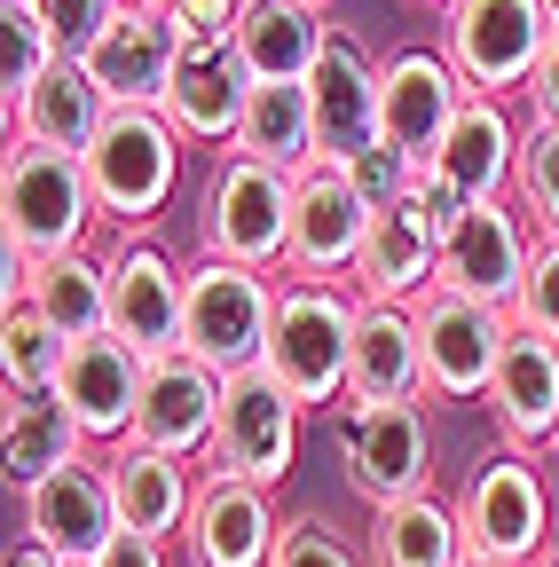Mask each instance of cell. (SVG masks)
I'll return each mask as SVG.
<instances>
[{
	"instance_id": "1",
	"label": "cell",
	"mask_w": 559,
	"mask_h": 567,
	"mask_svg": "<svg viewBox=\"0 0 559 567\" xmlns=\"http://www.w3.org/2000/svg\"><path fill=\"white\" fill-rule=\"evenodd\" d=\"M355 323L363 300L355 284H284L276 276V323L260 371L284 386L300 410H346V371H355Z\"/></svg>"
},
{
	"instance_id": "2",
	"label": "cell",
	"mask_w": 559,
	"mask_h": 567,
	"mask_svg": "<svg viewBox=\"0 0 559 567\" xmlns=\"http://www.w3.org/2000/svg\"><path fill=\"white\" fill-rule=\"evenodd\" d=\"M95 221H103V205H95V182L80 158L9 142V158H0V252L48 268L63 252H87Z\"/></svg>"
},
{
	"instance_id": "3",
	"label": "cell",
	"mask_w": 559,
	"mask_h": 567,
	"mask_svg": "<svg viewBox=\"0 0 559 567\" xmlns=\"http://www.w3.org/2000/svg\"><path fill=\"white\" fill-rule=\"evenodd\" d=\"M292 174H276L260 158L221 151L214 174H205L197 197V252L260 268V276H284V245H292Z\"/></svg>"
},
{
	"instance_id": "4",
	"label": "cell",
	"mask_w": 559,
	"mask_h": 567,
	"mask_svg": "<svg viewBox=\"0 0 559 567\" xmlns=\"http://www.w3.org/2000/svg\"><path fill=\"white\" fill-rule=\"evenodd\" d=\"M80 166L95 182L103 221H118L126 237H151V221L182 189V134H174L166 111H111Z\"/></svg>"
},
{
	"instance_id": "5",
	"label": "cell",
	"mask_w": 559,
	"mask_h": 567,
	"mask_svg": "<svg viewBox=\"0 0 559 567\" xmlns=\"http://www.w3.org/2000/svg\"><path fill=\"white\" fill-rule=\"evenodd\" d=\"M268 323H276V276L237 268V260H214V252H197V260H189L182 354H197V363H205V371H221V379L260 371Z\"/></svg>"
},
{
	"instance_id": "6",
	"label": "cell",
	"mask_w": 559,
	"mask_h": 567,
	"mask_svg": "<svg viewBox=\"0 0 559 567\" xmlns=\"http://www.w3.org/2000/svg\"><path fill=\"white\" fill-rule=\"evenodd\" d=\"M551 32L559 24L544 17V0H449L442 9V55L465 95H528Z\"/></svg>"
},
{
	"instance_id": "7",
	"label": "cell",
	"mask_w": 559,
	"mask_h": 567,
	"mask_svg": "<svg viewBox=\"0 0 559 567\" xmlns=\"http://www.w3.org/2000/svg\"><path fill=\"white\" fill-rule=\"evenodd\" d=\"M457 528H465V559L528 567L551 544V488H544L536 457H520V450L480 457L457 488Z\"/></svg>"
},
{
	"instance_id": "8",
	"label": "cell",
	"mask_w": 559,
	"mask_h": 567,
	"mask_svg": "<svg viewBox=\"0 0 559 567\" xmlns=\"http://www.w3.org/2000/svg\"><path fill=\"white\" fill-rule=\"evenodd\" d=\"M417 347H426V394L434 402H488L513 347V316L480 308L465 292H426L417 300Z\"/></svg>"
},
{
	"instance_id": "9",
	"label": "cell",
	"mask_w": 559,
	"mask_h": 567,
	"mask_svg": "<svg viewBox=\"0 0 559 567\" xmlns=\"http://www.w3.org/2000/svg\"><path fill=\"white\" fill-rule=\"evenodd\" d=\"M300 402L276 386L268 371H237L221 379V425H214V465L252 481V488H284L292 481V457H300Z\"/></svg>"
},
{
	"instance_id": "10",
	"label": "cell",
	"mask_w": 559,
	"mask_h": 567,
	"mask_svg": "<svg viewBox=\"0 0 559 567\" xmlns=\"http://www.w3.org/2000/svg\"><path fill=\"white\" fill-rule=\"evenodd\" d=\"M379 213L355 197L346 166H308L292 189V245H284V284H355L363 237Z\"/></svg>"
},
{
	"instance_id": "11",
	"label": "cell",
	"mask_w": 559,
	"mask_h": 567,
	"mask_svg": "<svg viewBox=\"0 0 559 567\" xmlns=\"http://www.w3.org/2000/svg\"><path fill=\"white\" fill-rule=\"evenodd\" d=\"M308 103H315V166H355L386 142V63H371L355 32H331Z\"/></svg>"
},
{
	"instance_id": "12",
	"label": "cell",
	"mask_w": 559,
	"mask_h": 567,
	"mask_svg": "<svg viewBox=\"0 0 559 567\" xmlns=\"http://www.w3.org/2000/svg\"><path fill=\"white\" fill-rule=\"evenodd\" d=\"M182 55H189L182 17L166 9V0H151V9H118L111 32L80 63H87V80L111 95V111H158L166 87H174V71H182Z\"/></svg>"
},
{
	"instance_id": "13",
	"label": "cell",
	"mask_w": 559,
	"mask_h": 567,
	"mask_svg": "<svg viewBox=\"0 0 559 567\" xmlns=\"http://www.w3.org/2000/svg\"><path fill=\"white\" fill-rule=\"evenodd\" d=\"M346 481L371 513L426 496L434 481V425L426 402H379V410H346Z\"/></svg>"
},
{
	"instance_id": "14",
	"label": "cell",
	"mask_w": 559,
	"mask_h": 567,
	"mask_svg": "<svg viewBox=\"0 0 559 567\" xmlns=\"http://www.w3.org/2000/svg\"><path fill=\"white\" fill-rule=\"evenodd\" d=\"M528 260H536V221L513 205H473L465 229L442 245V284L434 292H465L480 308H520V284H528Z\"/></svg>"
},
{
	"instance_id": "15",
	"label": "cell",
	"mask_w": 559,
	"mask_h": 567,
	"mask_svg": "<svg viewBox=\"0 0 559 567\" xmlns=\"http://www.w3.org/2000/svg\"><path fill=\"white\" fill-rule=\"evenodd\" d=\"M182 308H189V268L158 252V237H118L111 252V339H126L143 363L182 354Z\"/></svg>"
},
{
	"instance_id": "16",
	"label": "cell",
	"mask_w": 559,
	"mask_h": 567,
	"mask_svg": "<svg viewBox=\"0 0 559 567\" xmlns=\"http://www.w3.org/2000/svg\"><path fill=\"white\" fill-rule=\"evenodd\" d=\"M118 536V505H111V473L95 457L48 473L32 496H24V544L48 551L55 567H95Z\"/></svg>"
},
{
	"instance_id": "17",
	"label": "cell",
	"mask_w": 559,
	"mask_h": 567,
	"mask_svg": "<svg viewBox=\"0 0 559 567\" xmlns=\"http://www.w3.org/2000/svg\"><path fill=\"white\" fill-rule=\"evenodd\" d=\"M276 536H284V513H276V496L205 465L197 481V505H189V528H182V551L189 567H268L276 559Z\"/></svg>"
},
{
	"instance_id": "18",
	"label": "cell",
	"mask_w": 559,
	"mask_h": 567,
	"mask_svg": "<svg viewBox=\"0 0 559 567\" xmlns=\"http://www.w3.org/2000/svg\"><path fill=\"white\" fill-rule=\"evenodd\" d=\"M214 425H221V371H205L197 354H158L143 363V410H134V450L158 457H214Z\"/></svg>"
},
{
	"instance_id": "19",
	"label": "cell",
	"mask_w": 559,
	"mask_h": 567,
	"mask_svg": "<svg viewBox=\"0 0 559 567\" xmlns=\"http://www.w3.org/2000/svg\"><path fill=\"white\" fill-rule=\"evenodd\" d=\"M465 111V80L449 71L442 48H402L386 55V142L410 158V166H434L442 142Z\"/></svg>"
},
{
	"instance_id": "20",
	"label": "cell",
	"mask_w": 559,
	"mask_h": 567,
	"mask_svg": "<svg viewBox=\"0 0 559 567\" xmlns=\"http://www.w3.org/2000/svg\"><path fill=\"white\" fill-rule=\"evenodd\" d=\"M245 103H252V71L237 63L229 40H189L174 87H166V118L182 142H205V151H229L237 126H245Z\"/></svg>"
},
{
	"instance_id": "21",
	"label": "cell",
	"mask_w": 559,
	"mask_h": 567,
	"mask_svg": "<svg viewBox=\"0 0 559 567\" xmlns=\"http://www.w3.org/2000/svg\"><path fill=\"white\" fill-rule=\"evenodd\" d=\"M229 48L252 71V87H308L315 63H323V48H331L323 0H245Z\"/></svg>"
},
{
	"instance_id": "22",
	"label": "cell",
	"mask_w": 559,
	"mask_h": 567,
	"mask_svg": "<svg viewBox=\"0 0 559 567\" xmlns=\"http://www.w3.org/2000/svg\"><path fill=\"white\" fill-rule=\"evenodd\" d=\"M55 394H63V410L80 417V434L87 442H126L134 434V410H143V354H134L126 339H80L72 347V363H63V379H55Z\"/></svg>"
},
{
	"instance_id": "23",
	"label": "cell",
	"mask_w": 559,
	"mask_h": 567,
	"mask_svg": "<svg viewBox=\"0 0 559 567\" xmlns=\"http://www.w3.org/2000/svg\"><path fill=\"white\" fill-rule=\"evenodd\" d=\"M488 417H497V442L520 450V457H551L559 442V347L520 331L513 323V347H505V371L488 386Z\"/></svg>"
},
{
	"instance_id": "24",
	"label": "cell",
	"mask_w": 559,
	"mask_h": 567,
	"mask_svg": "<svg viewBox=\"0 0 559 567\" xmlns=\"http://www.w3.org/2000/svg\"><path fill=\"white\" fill-rule=\"evenodd\" d=\"M434 174L457 182L473 205H513L520 197V126H513L505 95H465Z\"/></svg>"
},
{
	"instance_id": "25",
	"label": "cell",
	"mask_w": 559,
	"mask_h": 567,
	"mask_svg": "<svg viewBox=\"0 0 559 567\" xmlns=\"http://www.w3.org/2000/svg\"><path fill=\"white\" fill-rule=\"evenodd\" d=\"M379 402H426V347H417V308L363 300L346 410H379Z\"/></svg>"
},
{
	"instance_id": "26",
	"label": "cell",
	"mask_w": 559,
	"mask_h": 567,
	"mask_svg": "<svg viewBox=\"0 0 559 567\" xmlns=\"http://www.w3.org/2000/svg\"><path fill=\"white\" fill-rule=\"evenodd\" d=\"M442 284V245L417 221V205H394L371 221L363 260H355V300H386V308H417Z\"/></svg>"
},
{
	"instance_id": "27",
	"label": "cell",
	"mask_w": 559,
	"mask_h": 567,
	"mask_svg": "<svg viewBox=\"0 0 559 567\" xmlns=\"http://www.w3.org/2000/svg\"><path fill=\"white\" fill-rule=\"evenodd\" d=\"M103 473H111L118 528L151 536V544H166V536H182V528H189L197 473H189L182 457H158V450H134V442H118V450L103 457Z\"/></svg>"
},
{
	"instance_id": "28",
	"label": "cell",
	"mask_w": 559,
	"mask_h": 567,
	"mask_svg": "<svg viewBox=\"0 0 559 567\" xmlns=\"http://www.w3.org/2000/svg\"><path fill=\"white\" fill-rule=\"evenodd\" d=\"M103 118H111V95L87 80V63H80V55H63L48 80L9 111L17 142H32V151H63V158H87V151H95V134H103Z\"/></svg>"
},
{
	"instance_id": "29",
	"label": "cell",
	"mask_w": 559,
	"mask_h": 567,
	"mask_svg": "<svg viewBox=\"0 0 559 567\" xmlns=\"http://www.w3.org/2000/svg\"><path fill=\"white\" fill-rule=\"evenodd\" d=\"M0 457H9V488H40L48 473L80 465L87 457V434L80 417L63 410V394H9V417H0Z\"/></svg>"
},
{
	"instance_id": "30",
	"label": "cell",
	"mask_w": 559,
	"mask_h": 567,
	"mask_svg": "<svg viewBox=\"0 0 559 567\" xmlns=\"http://www.w3.org/2000/svg\"><path fill=\"white\" fill-rule=\"evenodd\" d=\"M371 567H465V528L457 505L442 496H402V505L371 513Z\"/></svg>"
},
{
	"instance_id": "31",
	"label": "cell",
	"mask_w": 559,
	"mask_h": 567,
	"mask_svg": "<svg viewBox=\"0 0 559 567\" xmlns=\"http://www.w3.org/2000/svg\"><path fill=\"white\" fill-rule=\"evenodd\" d=\"M237 158H260V166H276V174H308L315 166V103H308V87H252V103H245V126H237V142H229Z\"/></svg>"
},
{
	"instance_id": "32",
	"label": "cell",
	"mask_w": 559,
	"mask_h": 567,
	"mask_svg": "<svg viewBox=\"0 0 559 567\" xmlns=\"http://www.w3.org/2000/svg\"><path fill=\"white\" fill-rule=\"evenodd\" d=\"M63 339H103L111 331V260H95V252H63V260H48V268H32V292H24Z\"/></svg>"
},
{
	"instance_id": "33",
	"label": "cell",
	"mask_w": 559,
	"mask_h": 567,
	"mask_svg": "<svg viewBox=\"0 0 559 567\" xmlns=\"http://www.w3.org/2000/svg\"><path fill=\"white\" fill-rule=\"evenodd\" d=\"M63 363H72V339H63L32 300H17L0 316V379H9V394H55Z\"/></svg>"
},
{
	"instance_id": "34",
	"label": "cell",
	"mask_w": 559,
	"mask_h": 567,
	"mask_svg": "<svg viewBox=\"0 0 559 567\" xmlns=\"http://www.w3.org/2000/svg\"><path fill=\"white\" fill-rule=\"evenodd\" d=\"M520 213L536 221V237H559V126L520 134Z\"/></svg>"
},
{
	"instance_id": "35",
	"label": "cell",
	"mask_w": 559,
	"mask_h": 567,
	"mask_svg": "<svg viewBox=\"0 0 559 567\" xmlns=\"http://www.w3.org/2000/svg\"><path fill=\"white\" fill-rule=\"evenodd\" d=\"M0 24H9V111H17V103H24V95L48 80V71L63 63V55H55L48 24L24 9V0H0Z\"/></svg>"
},
{
	"instance_id": "36",
	"label": "cell",
	"mask_w": 559,
	"mask_h": 567,
	"mask_svg": "<svg viewBox=\"0 0 559 567\" xmlns=\"http://www.w3.org/2000/svg\"><path fill=\"white\" fill-rule=\"evenodd\" d=\"M24 9L48 24V40H55V55H87L103 32H111V17H118V0H24Z\"/></svg>"
},
{
	"instance_id": "37",
	"label": "cell",
	"mask_w": 559,
	"mask_h": 567,
	"mask_svg": "<svg viewBox=\"0 0 559 567\" xmlns=\"http://www.w3.org/2000/svg\"><path fill=\"white\" fill-rule=\"evenodd\" d=\"M268 567H363V559H355V544H346L331 520L292 513L284 536H276V559H268Z\"/></svg>"
},
{
	"instance_id": "38",
	"label": "cell",
	"mask_w": 559,
	"mask_h": 567,
	"mask_svg": "<svg viewBox=\"0 0 559 567\" xmlns=\"http://www.w3.org/2000/svg\"><path fill=\"white\" fill-rule=\"evenodd\" d=\"M417 174H426V166H410V158L394 151V142H379V151H363L355 166H346V182H355V197H363L371 213H394V205H410Z\"/></svg>"
},
{
	"instance_id": "39",
	"label": "cell",
	"mask_w": 559,
	"mask_h": 567,
	"mask_svg": "<svg viewBox=\"0 0 559 567\" xmlns=\"http://www.w3.org/2000/svg\"><path fill=\"white\" fill-rule=\"evenodd\" d=\"M513 323L559 347V237H536V260H528V284H520Z\"/></svg>"
},
{
	"instance_id": "40",
	"label": "cell",
	"mask_w": 559,
	"mask_h": 567,
	"mask_svg": "<svg viewBox=\"0 0 559 567\" xmlns=\"http://www.w3.org/2000/svg\"><path fill=\"white\" fill-rule=\"evenodd\" d=\"M410 205H417V221H426V229H434V245H449V237L465 229V213H473V197H465L457 182H442L434 166H426V174H417V189H410Z\"/></svg>"
},
{
	"instance_id": "41",
	"label": "cell",
	"mask_w": 559,
	"mask_h": 567,
	"mask_svg": "<svg viewBox=\"0 0 559 567\" xmlns=\"http://www.w3.org/2000/svg\"><path fill=\"white\" fill-rule=\"evenodd\" d=\"M166 9L182 17V32H189V40H229V32H237V17H245V0H166Z\"/></svg>"
},
{
	"instance_id": "42",
	"label": "cell",
	"mask_w": 559,
	"mask_h": 567,
	"mask_svg": "<svg viewBox=\"0 0 559 567\" xmlns=\"http://www.w3.org/2000/svg\"><path fill=\"white\" fill-rule=\"evenodd\" d=\"M528 111H536V126H559V32L536 63V80H528Z\"/></svg>"
},
{
	"instance_id": "43",
	"label": "cell",
	"mask_w": 559,
	"mask_h": 567,
	"mask_svg": "<svg viewBox=\"0 0 559 567\" xmlns=\"http://www.w3.org/2000/svg\"><path fill=\"white\" fill-rule=\"evenodd\" d=\"M95 567H166V544L134 536V528H118V536H111V551H103Z\"/></svg>"
},
{
	"instance_id": "44",
	"label": "cell",
	"mask_w": 559,
	"mask_h": 567,
	"mask_svg": "<svg viewBox=\"0 0 559 567\" xmlns=\"http://www.w3.org/2000/svg\"><path fill=\"white\" fill-rule=\"evenodd\" d=\"M9 567H55V559H48V551H32V544H24V551H9Z\"/></svg>"
},
{
	"instance_id": "45",
	"label": "cell",
	"mask_w": 559,
	"mask_h": 567,
	"mask_svg": "<svg viewBox=\"0 0 559 567\" xmlns=\"http://www.w3.org/2000/svg\"><path fill=\"white\" fill-rule=\"evenodd\" d=\"M544 17H551V24H559V0H544Z\"/></svg>"
},
{
	"instance_id": "46",
	"label": "cell",
	"mask_w": 559,
	"mask_h": 567,
	"mask_svg": "<svg viewBox=\"0 0 559 567\" xmlns=\"http://www.w3.org/2000/svg\"><path fill=\"white\" fill-rule=\"evenodd\" d=\"M118 9H151V0H118Z\"/></svg>"
},
{
	"instance_id": "47",
	"label": "cell",
	"mask_w": 559,
	"mask_h": 567,
	"mask_svg": "<svg viewBox=\"0 0 559 567\" xmlns=\"http://www.w3.org/2000/svg\"><path fill=\"white\" fill-rule=\"evenodd\" d=\"M465 567H497V559H465Z\"/></svg>"
},
{
	"instance_id": "48",
	"label": "cell",
	"mask_w": 559,
	"mask_h": 567,
	"mask_svg": "<svg viewBox=\"0 0 559 567\" xmlns=\"http://www.w3.org/2000/svg\"><path fill=\"white\" fill-rule=\"evenodd\" d=\"M551 465H559V442H551Z\"/></svg>"
},
{
	"instance_id": "49",
	"label": "cell",
	"mask_w": 559,
	"mask_h": 567,
	"mask_svg": "<svg viewBox=\"0 0 559 567\" xmlns=\"http://www.w3.org/2000/svg\"><path fill=\"white\" fill-rule=\"evenodd\" d=\"M434 9H449V0H434Z\"/></svg>"
},
{
	"instance_id": "50",
	"label": "cell",
	"mask_w": 559,
	"mask_h": 567,
	"mask_svg": "<svg viewBox=\"0 0 559 567\" xmlns=\"http://www.w3.org/2000/svg\"><path fill=\"white\" fill-rule=\"evenodd\" d=\"M544 567H559V559H544Z\"/></svg>"
}]
</instances>
